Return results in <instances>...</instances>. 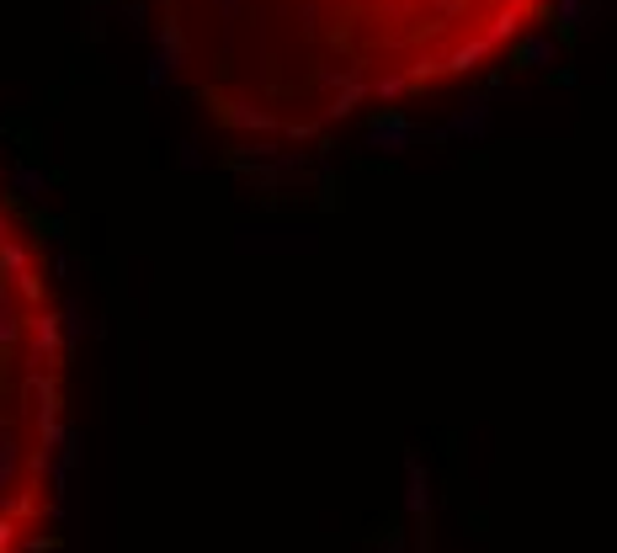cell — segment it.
<instances>
[{
	"label": "cell",
	"instance_id": "6da1fadb",
	"mask_svg": "<svg viewBox=\"0 0 617 553\" xmlns=\"http://www.w3.org/2000/svg\"><path fill=\"white\" fill-rule=\"evenodd\" d=\"M554 0H160L171 70L219 123L314 139L485 70Z\"/></svg>",
	"mask_w": 617,
	"mask_h": 553
},
{
	"label": "cell",
	"instance_id": "7a4b0ae2",
	"mask_svg": "<svg viewBox=\"0 0 617 553\" xmlns=\"http://www.w3.org/2000/svg\"><path fill=\"white\" fill-rule=\"evenodd\" d=\"M64 410V309L38 219L0 181V553L48 511Z\"/></svg>",
	"mask_w": 617,
	"mask_h": 553
}]
</instances>
